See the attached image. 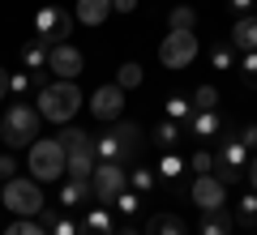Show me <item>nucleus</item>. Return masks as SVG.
Returning <instances> with one entry per match:
<instances>
[{
	"label": "nucleus",
	"instance_id": "c85d7f7f",
	"mask_svg": "<svg viewBox=\"0 0 257 235\" xmlns=\"http://www.w3.org/2000/svg\"><path fill=\"white\" fill-rule=\"evenodd\" d=\"M163 111H167V120H176V124H180V120L189 124V116H193V103L184 99V94H172V99L163 103Z\"/></svg>",
	"mask_w": 257,
	"mask_h": 235
},
{
	"label": "nucleus",
	"instance_id": "ea45409f",
	"mask_svg": "<svg viewBox=\"0 0 257 235\" xmlns=\"http://www.w3.org/2000/svg\"><path fill=\"white\" fill-rule=\"evenodd\" d=\"M5 94H9V69L0 64V99H5Z\"/></svg>",
	"mask_w": 257,
	"mask_h": 235
},
{
	"label": "nucleus",
	"instance_id": "cd10ccee",
	"mask_svg": "<svg viewBox=\"0 0 257 235\" xmlns=\"http://www.w3.org/2000/svg\"><path fill=\"white\" fill-rule=\"evenodd\" d=\"M167 26L172 30H197V13H193L189 5H176V9L167 13Z\"/></svg>",
	"mask_w": 257,
	"mask_h": 235
},
{
	"label": "nucleus",
	"instance_id": "39448f33",
	"mask_svg": "<svg viewBox=\"0 0 257 235\" xmlns=\"http://www.w3.org/2000/svg\"><path fill=\"white\" fill-rule=\"evenodd\" d=\"M0 201L13 209L18 218H39V209L47 205L43 201V188H39V180L35 175H13V180H5V188H0Z\"/></svg>",
	"mask_w": 257,
	"mask_h": 235
},
{
	"label": "nucleus",
	"instance_id": "4be33fe9",
	"mask_svg": "<svg viewBox=\"0 0 257 235\" xmlns=\"http://www.w3.org/2000/svg\"><path fill=\"white\" fill-rule=\"evenodd\" d=\"M47 52H52V47H47L43 39L22 43V60H26V69H47Z\"/></svg>",
	"mask_w": 257,
	"mask_h": 235
},
{
	"label": "nucleus",
	"instance_id": "5701e85b",
	"mask_svg": "<svg viewBox=\"0 0 257 235\" xmlns=\"http://www.w3.org/2000/svg\"><path fill=\"white\" fill-rule=\"evenodd\" d=\"M180 137H184V128L176 124V120H163V124L155 128V145H159V150H176Z\"/></svg>",
	"mask_w": 257,
	"mask_h": 235
},
{
	"label": "nucleus",
	"instance_id": "423d86ee",
	"mask_svg": "<svg viewBox=\"0 0 257 235\" xmlns=\"http://www.w3.org/2000/svg\"><path fill=\"white\" fill-rule=\"evenodd\" d=\"M197 30H172V35H163V43H159V60H163V69L180 73L189 69L193 60H197Z\"/></svg>",
	"mask_w": 257,
	"mask_h": 235
},
{
	"label": "nucleus",
	"instance_id": "20e7f679",
	"mask_svg": "<svg viewBox=\"0 0 257 235\" xmlns=\"http://www.w3.org/2000/svg\"><path fill=\"white\" fill-rule=\"evenodd\" d=\"M26 158H30V175H35L39 184L60 180L64 167H69V150H64L56 137H35V141H30V150H26Z\"/></svg>",
	"mask_w": 257,
	"mask_h": 235
},
{
	"label": "nucleus",
	"instance_id": "bb28decb",
	"mask_svg": "<svg viewBox=\"0 0 257 235\" xmlns=\"http://www.w3.org/2000/svg\"><path fill=\"white\" fill-rule=\"evenodd\" d=\"M116 86H120V90H133V86H142V64H138V60H124V64L116 69Z\"/></svg>",
	"mask_w": 257,
	"mask_h": 235
},
{
	"label": "nucleus",
	"instance_id": "f8f14e48",
	"mask_svg": "<svg viewBox=\"0 0 257 235\" xmlns=\"http://www.w3.org/2000/svg\"><path fill=\"white\" fill-rule=\"evenodd\" d=\"M223 133H227V124H223L219 107L214 111H193L189 116V137H197V141H219Z\"/></svg>",
	"mask_w": 257,
	"mask_h": 235
},
{
	"label": "nucleus",
	"instance_id": "9b49d317",
	"mask_svg": "<svg viewBox=\"0 0 257 235\" xmlns=\"http://www.w3.org/2000/svg\"><path fill=\"white\" fill-rule=\"evenodd\" d=\"M90 111H94V120H120V111H124V90H120L116 82L99 86V90L90 94Z\"/></svg>",
	"mask_w": 257,
	"mask_h": 235
},
{
	"label": "nucleus",
	"instance_id": "2f4dec72",
	"mask_svg": "<svg viewBox=\"0 0 257 235\" xmlns=\"http://www.w3.org/2000/svg\"><path fill=\"white\" fill-rule=\"evenodd\" d=\"M240 82H244L248 90H257V52H244V56H240Z\"/></svg>",
	"mask_w": 257,
	"mask_h": 235
},
{
	"label": "nucleus",
	"instance_id": "f03ea898",
	"mask_svg": "<svg viewBox=\"0 0 257 235\" xmlns=\"http://www.w3.org/2000/svg\"><path fill=\"white\" fill-rule=\"evenodd\" d=\"M142 145H146V133H142V124H133V120H124V124H116L111 133L94 137L99 163H124V158H138Z\"/></svg>",
	"mask_w": 257,
	"mask_h": 235
},
{
	"label": "nucleus",
	"instance_id": "4c0bfd02",
	"mask_svg": "<svg viewBox=\"0 0 257 235\" xmlns=\"http://www.w3.org/2000/svg\"><path fill=\"white\" fill-rule=\"evenodd\" d=\"M244 175H248V188L257 192V150L248 154V163H244Z\"/></svg>",
	"mask_w": 257,
	"mask_h": 235
},
{
	"label": "nucleus",
	"instance_id": "b1692460",
	"mask_svg": "<svg viewBox=\"0 0 257 235\" xmlns=\"http://www.w3.org/2000/svg\"><path fill=\"white\" fill-rule=\"evenodd\" d=\"M236 226H257V192L253 188L236 201Z\"/></svg>",
	"mask_w": 257,
	"mask_h": 235
},
{
	"label": "nucleus",
	"instance_id": "7ed1b4c3",
	"mask_svg": "<svg viewBox=\"0 0 257 235\" xmlns=\"http://www.w3.org/2000/svg\"><path fill=\"white\" fill-rule=\"evenodd\" d=\"M82 107V90L73 82H47L39 90V116L52 120V124H69Z\"/></svg>",
	"mask_w": 257,
	"mask_h": 235
},
{
	"label": "nucleus",
	"instance_id": "c9c22d12",
	"mask_svg": "<svg viewBox=\"0 0 257 235\" xmlns=\"http://www.w3.org/2000/svg\"><path fill=\"white\" fill-rule=\"evenodd\" d=\"M240 141H244V150L253 154V150H257V124H244V128H240Z\"/></svg>",
	"mask_w": 257,
	"mask_h": 235
},
{
	"label": "nucleus",
	"instance_id": "393cba45",
	"mask_svg": "<svg viewBox=\"0 0 257 235\" xmlns=\"http://www.w3.org/2000/svg\"><path fill=\"white\" fill-rule=\"evenodd\" d=\"M155 171L163 175L167 184H176V180H180V175H184V158H180V154H176V150H163V163H159Z\"/></svg>",
	"mask_w": 257,
	"mask_h": 235
},
{
	"label": "nucleus",
	"instance_id": "a878e982",
	"mask_svg": "<svg viewBox=\"0 0 257 235\" xmlns=\"http://www.w3.org/2000/svg\"><path fill=\"white\" fill-rule=\"evenodd\" d=\"M210 64L219 73H231V69H236V47H231V43H214L210 47Z\"/></svg>",
	"mask_w": 257,
	"mask_h": 235
},
{
	"label": "nucleus",
	"instance_id": "79ce46f5",
	"mask_svg": "<svg viewBox=\"0 0 257 235\" xmlns=\"http://www.w3.org/2000/svg\"><path fill=\"white\" fill-rule=\"evenodd\" d=\"M116 235H142V231H133V226H124V231H116Z\"/></svg>",
	"mask_w": 257,
	"mask_h": 235
},
{
	"label": "nucleus",
	"instance_id": "f257e3e1",
	"mask_svg": "<svg viewBox=\"0 0 257 235\" xmlns=\"http://www.w3.org/2000/svg\"><path fill=\"white\" fill-rule=\"evenodd\" d=\"M39 124H43L39 107H30V103H9L5 116H0V141L9 145V150H30V141L39 137Z\"/></svg>",
	"mask_w": 257,
	"mask_h": 235
},
{
	"label": "nucleus",
	"instance_id": "a211bd4d",
	"mask_svg": "<svg viewBox=\"0 0 257 235\" xmlns=\"http://www.w3.org/2000/svg\"><path fill=\"white\" fill-rule=\"evenodd\" d=\"M77 235H116V226H111V214L103 205H94L90 214L77 222Z\"/></svg>",
	"mask_w": 257,
	"mask_h": 235
},
{
	"label": "nucleus",
	"instance_id": "7c9ffc66",
	"mask_svg": "<svg viewBox=\"0 0 257 235\" xmlns=\"http://www.w3.org/2000/svg\"><path fill=\"white\" fill-rule=\"evenodd\" d=\"M128 184H133V192H150L159 184V175L150 171V167H133V171H128Z\"/></svg>",
	"mask_w": 257,
	"mask_h": 235
},
{
	"label": "nucleus",
	"instance_id": "72a5a7b5",
	"mask_svg": "<svg viewBox=\"0 0 257 235\" xmlns=\"http://www.w3.org/2000/svg\"><path fill=\"white\" fill-rule=\"evenodd\" d=\"M111 205H116L120 214H138V205H142V192H133V188H124V192H120L116 201H111Z\"/></svg>",
	"mask_w": 257,
	"mask_h": 235
},
{
	"label": "nucleus",
	"instance_id": "473e14b6",
	"mask_svg": "<svg viewBox=\"0 0 257 235\" xmlns=\"http://www.w3.org/2000/svg\"><path fill=\"white\" fill-rule=\"evenodd\" d=\"M0 235H47V226H43V222H35V218H18V222L5 226Z\"/></svg>",
	"mask_w": 257,
	"mask_h": 235
},
{
	"label": "nucleus",
	"instance_id": "a19ab883",
	"mask_svg": "<svg viewBox=\"0 0 257 235\" xmlns=\"http://www.w3.org/2000/svg\"><path fill=\"white\" fill-rule=\"evenodd\" d=\"M253 5H257V0H231V9H236V13H248Z\"/></svg>",
	"mask_w": 257,
	"mask_h": 235
},
{
	"label": "nucleus",
	"instance_id": "412c9836",
	"mask_svg": "<svg viewBox=\"0 0 257 235\" xmlns=\"http://www.w3.org/2000/svg\"><path fill=\"white\" fill-rule=\"evenodd\" d=\"M56 141H60L69 154H73V150H94V137H90V133H82V128H73V124H64Z\"/></svg>",
	"mask_w": 257,
	"mask_h": 235
},
{
	"label": "nucleus",
	"instance_id": "58836bf2",
	"mask_svg": "<svg viewBox=\"0 0 257 235\" xmlns=\"http://www.w3.org/2000/svg\"><path fill=\"white\" fill-rule=\"evenodd\" d=\"M138 9V0H111V13H133Z\"/></svg>",
	"mask_w": 257,
	"mask_h": 235
},
{
	"label": "nucleus",
	"instance_id": "ddd939ff",
	"mask_svg": "<svg viewBox=\"0 0 257 235\" xmlns=\"http://www.w3.org/2000/svg\"><path fill=\"white\" fill-rule=\"evenodd\" d=\"M244 163H248L244 141H240V137H231V133H223V137H219V150H214V167H231V171H244Z\"/></svg>",
	"mask_w": 257,
	"mask_h": 235
},
{
	"label": "nucleus",
	"instance_id": "aec40b11",
	"mask_svg": "<svg viewBox=\"0 0 257 235\" xmlns=\"http://www.w3.org/2000/svg\"><path fill=\"white\" fill-rule=\"evenodd\" d=\"M231 226H236V214L223 205V209H210V214H206L202 235H231Z\"/></svg>",
	"mask_w": 257,
	"mask_h": 235
},
{
	"label": "nucleus",
	"instance_id": "f3484780",
	"mask_svg": "<svg viewBox=\"0 0 257 235\" xmlns=\"http://www.w3.org/2000/svg\"><path fill=\"white\" fill-rule=\"evenodd\" d=\"M60 205H94V188H90V180H69V175H64Z\"/></svg>",
	"mask_w": 257,
	"mask_h": 235
},
{
	"label": "nucleus",
	"instance_id": "0eeeda50",
	"mask_svg": "<svg viewBox=\"0 0 257 235\" xmlns=\"http://www.w3.org/2000/svg\"><path fill=\"white\" fill-rule=\"evenodd\" d=\"M73 13H64L60 5H43V9L35 13V39H43L47 47L56 43H69V35H73Z\"/></svg>",
	"mask_w": 257,
	"mask_h": 235
},
{
	"label": "nucleus",
	"instance_id": "1a4fd4ad",
	"mask_svg": "<svg viewBox=\"0 0 257 235\" xmlns=\"http://www.w3.org/2000/svg\"><path fill=\"white\" fill-rule=\"evenodd\" d=\"M82 69H86V56L77 52L73 43H56L52 52H47V73H56L60 82H73Z\"/></svg>",
	"mask_w": 257,
	"mask_h": 235
},
{
	"label": "nucleus",
	"instance_id": "6e6552de",
	"mask_svg": "<svg viewBox=\"0 0 257 235\" xmlns=\"http://www.w3.org/2000/svg\"><path fill=\"white\" fill-rule=\"evenodd\" d=\"M90 188H94V201H99V205H111V201L128 188L124 163H99V167H94V175H90Z\"/></svg>",
	"mask_w": 257,
	"mask_h": 235
},
{
	"label": "nucleus",
	"instance_id": "f704fd0d",
	"mask_svg": "<svg viewBox=\"0 0 257 235\" xmlns=\"http://www.w3.org/2000/svg\"><path fill=\"white\" fill-rule=\"evenodd\" d=\"M189 167H193V175H206V171H214V154L210 150H197L189 158Z\"/></svg>",
	"mask_w": 257,
	"mask_h": 235
},
{
	"label": "nucleus",
	"instance_id": "dca6fc26",
	"mask_svg": "<svg viewBox=\"0 0 257 235\" xmlns=\"http://www.w3.org/2000/svg\"><path fill=\"white\" fill-rule=\"evenodd\" d=\"M94 167H99V154H94V150H73V154H69L64 175H69V180H90Z\"/></svg>",
	"mask_w": 257,
	"mask_h": 235
},
{
	"label": "nucleus",
	"instance_id": "6ab92c4d",
	"mask_svg": "<svg viewBox=\"0 0 257 235\" xmlns=\"http://www.w3.org/2000/svg\"><path fill=\"white\" fill-rule=\"evenodd\" d=\"M146 235H189V226L180 214H155L146 222Z\"/></svg>",
	"mask_w": 257,
	"mask_h": 235
},
{
	"label": "nucleus",
	"instance_id": "2eb2a0df",
	"mask_svg": "<svg viewBox=\"0 0 257 235\" xmlns=\"http://www.w3.org/2000/svg\"><path fill=\"white\" fill-rule=\"evenodd\" d=\"M73 18L82 22V26H103V22L111 18V0H77Z\"/></svg>",
	"mask_w": 257,
	"mask_h": 235
},
{
	"label": "nucleus",
	"instance_id": "e433bc0d",
	"mask_svg": "<svg viewBox=\"0 0 257 235\" xmlns=\"http://www.w3.org/2000/svg\"><path fill=\"white\" fill-rule=\"evenodd\" d=\"M18 163H13V154H0V180H13Z\"/></svg>",
	"mask_w": 257,
	"mask_h": 235
},
{
	"label": "nucleus",
	"instance_id": "c756f323",
	"mask_svg": "<svg viewBox=\"0 0 257 235\" xmlns=\"http://www.w3.org/2000/svg\"><path fill=\"white\" fill-rule=\"evenodd\" d=\"M189 103H193V111H214L219 107V90H214V86H197Z\"/></svg>",
	"mask_w": 257,
	"mask_h": 235
},
{
	"label": "nucleus",
	"instance_id": "9d476101",
	"mask_svg": "<svg viewBox=\"0 0 257 235\" xmlns=\"http://www.w3.org/2000/svg\"><path fill=\"white\" fill-rule=\"evenodd\" d=\"M189 192H193V201L202 205V214H210V209H223V205H227V184H223V180H219L214 171L197 175Z\"/></svg>",
	"mask_w": 257,
	"mask_h": 235
},
{
	"label": "nucleus",
	"instance_id": "4468645a",
	"mask_svg": "<svg viewBox=\"0 0 257 235\" xmlns=\"http://www.w3.org/2000/svg\"><path fill=\"white\" fill-rule=\"evenodd\" d=\"M231 47H236L240 56H244V52H257V13H253V18L244 13V18L231 22Z\"/></svg>",
	"mask_w": 257,
	"mask_h": 235
}]
</instances>
